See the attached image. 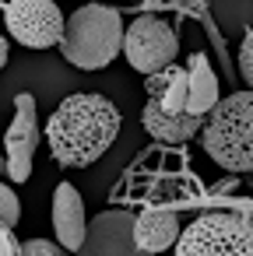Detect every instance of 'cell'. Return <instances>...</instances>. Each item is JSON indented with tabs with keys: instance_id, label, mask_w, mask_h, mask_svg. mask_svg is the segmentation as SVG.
Masks as SVG:
<instances>
[{
	"instance_id": "18",
	"label": "cell",
	"mask_w": 253,
	"mask_h": 256,
	"mask_svg": "<svg viewBox=\"0 0 253 256\" xmlns=\"http://www.w3.org/2000/svg\"><path fill=\"white\" fill-rule=\"evenodd\" d=\"M239 186V179L235 176H228V179H221V182H214V193H232Z\"/></svg>"
},
{
	"instance_id": "4",
	"label": "cell",
	"mask_w": 253,
	"mask_h": 256,
	"mask_svg": "<svg viewBox=\"0 0 253 256\" xmlns=\"http://www.w3.org/2000/svg\"><path fill=\"white\" fill-rule=\"evenodd\" d=\"M176 256H253V224L242 210H207L183 228Z\"/></svg>"
},
{
	"instance_id": "2",
	"label": "cell",
	"mask_w": 253,
	"mask_h": 256,
	"mask_svg": "<svg viewBox=\"0 0 253 256\" xmlns=\"http://www.w3.org/2000/svg\"><path fill=\"white\" fill-rule=\"evenodd\" d=\"M127 42V25L116 8L106 4H85L67 18L64 42L57 46L60 56L81 70H102L123 53Z\"/></svg>"
},
{
	"instance_id": "9",
	"label": "cell",
	"mask_w": 253,
	"mask_h": 256,
	"mask_svg": "<svg viewBox=\"0 0 253 256\" xmlns=\"http://www.w3.org/2000/svg\"><path fill=\"white\" fill-rule=\"evenodd\" d=\"M88 218H85V200L81 193L71 186V182H60L53 190V232H57V242L67 249V252H78L88 238Z\"/></svg>"
},
{
	"instance_id": "8",
	"label": "cell",
	"mask_w": 253,
	"mask_h": 256,
	"mask_svg": "<svg viewBox=\"0 0 253 256\" xmlns=\"http://www.w3.org/2000/svg\"><path fill=\"white\" fill-rule=\"evenodd\" d=\"M39 137H43V130H39V120H36V98L18 95L15 98V120H11L8 140H4V148H8L4 165H8L11 182H25L32 176V158H36Z\"/></svg>"
},
{
	"instance_id": "1",
	"label": "cell",
	"mask_w": 253,
	"mask_h": 256,
	"mask_svg": "<svg viewBox=\"0 0 253 256\" xmlns=\"http://www.w3.org/2000/svg\"><path fill=\"white\" fill-rule=\"evenodd\" d=\"M123 130L120 109L99 92L67 95L53 116L46 120V144L57 165L64 168H88L95 165Z\"/></svg>"
},
{
	"instance_id": "3",
	"label": "cell",
	"mask_w": 253,
	"mask_h": 256,
	"mask_svg": "<svg viewBox=\"0 0 253 256\" xmlns=\"http://www.w3.org/2000/svg\"><path fill=\"white\" fill-rule=\"evenodd\" d=\"M200 144L214 165L232 176L253 172V92L225 95L204 120Z\"/></svg>"
},
{
	"instance_id": "16",
	"label": "cell",
	"mask_w": 253,
	"mask_h": 256,
	"mask_svg": "<svg viewBox=\"0 0 253 256\" xmlns=\"http://www.w3.org/2000/svg\"><path fill=\"white\" fill-rule=\"evenodd\" d=\"M25 256H71L60 242H50V238H29L25 242Z\"/></svg>"
},
{
	"instance_id": "19",
	"label": "cell",
	"mask_w": 253,
	"mask_h": 256,
	"mask_svg": "<svg viewBox=\"0 0 253 256\" xmlns=\"http://www.w3.org/2000/svg\"><path fill=\"white\" fill-rule=\"evenodd\" d=\"M8 53H11V42H8V39H0V67L8 64Z\"/></svg>"
},
{
	"instance_id": "5",
	"label": "cell",
	"mask_w": 253,
	"mask_h": 256,
	"mask_svg": "<svg viewBox=\"0 0 253 256\" xmlns=\"http://www.w3.org/2000/svg\"><path fill=\"white\" fill-rule=\"evenodd\" d=\"M176 53H179V39L172 32L169 22L141 14L127 25V42H123V56L134 70H141L144 78H155L169 67H176Z\"/></svg>"
},
{
	"instance_id": "6",
	"label": "cell",
	"mask_w": 253,
	"mask_h": 256,
	"mask_svg": "<svg viewBox=\"0 0 253 256\" xmlns=\"http://www.w3.org/2000/svg\"><path fill=\"white\" fill-rule=\"evenodd\" d=\"M4 22L11 39H18L29 50H50L64 42L67 18L53 0H8L4 4Z\"/></svg>"
},
{
	"instance_id": "15",
	"label": "cell",
	"mask_w": 253,
	"mask_h": 256,
	"mask_svg": "<svg viewBox=\"0 0 253 256\" xmlns=\"http://www.w3.org/2000/svg\"><path fill=\"white\" fill-rule=\"evenodd\" d=\"M239 78L246 81V92H253V28L239 42Z\"/></svg>"
},
{
	"instance_id": "17",
	"label": "cell",
	"mask_w": 253,
	"mask_h": 256,
	"mask_svg": "<svg viewBox=\"0 0 253 256\" xmlns=\"http://www.w3.org/2000/svg\"><path fill=\"white\" fill-rule=\"evenodd\" d=\"M0 256H25V242L11 228H0Z\"/></svg>"
},
{
	"instance_id": "13",
	"label": "cell",
	"mask_w": 253,
	"mask_h": 256,
	"mask_svg": "<svg viewBox=\"0 0 253 256\" xmlns=\"http://www.w3.org/2000/svg\"><path fill=\"white\" fill-rule=\"evenodd\" d=\"M144 95L162 102L165 112L183 116L186 102H190V74H186V67H169V70H162L155 78H144Z\"/></svg>"
},
{
	"instance_id": "14",
	"label": "cell",
	"mask_w": 253,
	"mask_h": 256,
	"mask_svg": "<svg viewBox=\"0 0 253 256\" xmlns=\"http://www.w3.org/2000/svg\"><path fill=\"white\" fill-rule=\"evenodd\" d=\"M22 221V200L11 186H0V228H11Z\"/></svg>"
},
{
	"instance_id": "7",
	"label": "cell",
	"mask_w": 253,
	"mask_h": 256,
	"mask_svg": "<svg viewBox=\"0 0 253 256\" xmlns=\"http://www.w3.org/2000/svg\"><path fill=\"white\" fill-rule=\"evenodd\" d=\"M137 214L130 210H102L88 224V238L78 249V256H151L134 238Z\"/></svg>"
},
{
	"instance_id": "11",
	"label": "cell",
	"mask_w": 253,
	"mask_h": 256,
	"mask_svg": "<svg viewBox=\"0 0 253 256\" xmlns=\"http://www.w3.org/2000/svg\"><path fill=\"white\" fill-rule=\"evenodd\" d=\"M186 74H190V102H186V112L197 116V120H207L214 112V106L221 102V95H218V74H214L207 53H193L186 60Z\"/></svg>"
},
{
	"instance_id": "12",
	"label": "cell",
	"mask_w": 253,
	"mask_h": 256,
	"mask_svg": "<svg viewBox=\"0 0 253 256\" xmlns=\"http://www.w3.org/2000/svg\"><path fill=\"white\" fill-rule=\"evenodd\" d=\"M179 218H176V210H144V214H137V224H134V238H137V246L144 249V252H151V256H158V252H165V249H172L176 242H179Z\"/></svg>"
},
{
	"instance_id": "10",
	"label": "cell",
	"mask_w": 253,
	"mask_h": 256,
	"mask_svg": "<svg viewBox=\"0 0 253 256\" xmlns=\"http://www.w3.org/2000/svg\"><path fill=\"white\" fill-rule=\"evenodd\" d=\"M141 126H144L155 140H165V144H186V140H193V137L204 130V120H197V116H190V112L172 116V112L162 109V102L148 98L144 109H141Z\"/></svg>"
}]
</instances>
